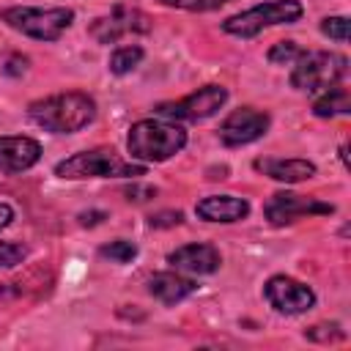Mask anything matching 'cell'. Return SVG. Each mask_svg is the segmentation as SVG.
Instances as JSON below:
<instances>
[{
  "label": "cell",
  "mask_w": 351,
  "mask_h": 351,
  "mask_svg": "<svg viewBox=\"0 0 351 351\" xmlns=\"http://www.w3.org/2000/svg\"><path fill=\"white\" fill-rule=\"evenodd\" d=\"M3 291H5V285H0V296H3Z\"/></svg>",
  "instance_id": "obj_30"
},
{
  "label": "cell",
  "mask_w": 351,
  "mask_h": 351,
  "mask_svg": "<svg viewBox=\"0 0 351 351\" xmlns=\"http://www.w3.org/2000/svg\"><path fill=\"white\" fill-rule=\"evenodd\" d=\"M99 255L110 263H129L137 258V244L134 241H126V239H115L110 244H101L99 247Z\"/></svg>",
  "instance_id": "obj_19"
},
{
  "label": "cell",
  "mask_w": 351,
  "mask_h": 351,
  "mask_svg": "<svg viewBox=\"0 0 351 351\" xmlns=\"http://www.w3.org/2000/svg\"><path fill=\"white\" fill-rule=\"evenodd\" d=\"M123 195H126V200L145 203V200H151V197L156 195V189H154V186H148V184H132V186H126V189H123Z\"/></svg>",
  "instance_id": "obj_27"
},
{
  "label": "cell",
  "mask_w": 351,
  "mask_h": 351,
  "mask_svg": "<svg viewBox=\"0 0 351 351\" xmlns=\"http://www.w3.org/2000/svg\"><path fill=\"white\" fill-rule=\"evenodd\" d=\"M255 170L280 184H302V181L313 178L318 167L310 159H299V156H293V159L263 156V159H255Z\"/></svg>",
  "instance_id": "obj_15"
},
{
  "label": "cell",
  "mask_w": 351,
  "mask_h": 351,
  "mask_svg": "<svg viewBox=\"0 0 351 351\" xmlns=\"http://www.w3.org/2000/svg\"><path fill=\"white\" fill-rule=\"evenodd\" d=\"M184 222V214L181 211H156L148 217V228H176Z\"/></svg>",
  "instance_id": "obj_26"
},
{
  "label": "cell",
  "mask_w": 351,
  "mask_h": 351,
  "mask_svg": "<svg viewBox=\"0 0 351 351\" xmlns=\"http://www.w3.org/2000/svg\"><path fill=\"white\" fill-rule=\"evenodd\" d=\"M27 55H22V52H8V55H3L0 58V71L3 74H8V77H22L25 71H27Z\"/></svg>",
  "instance_id": "obj_25"
},
{
  "label": "cell",
  "mask_w": 351,
  "mask_h": 351,
  "mask_svg": "<svg viewBox=\"0 0 351 351\" xmlns=\"http://www.w3.org/2000/svg\"><path fill=\"white\" fill-rule=\"evenodd\" d=\"M263 299L280 315H304L318 302L315 291L307 282L288 274H271L263 285Z\"/></svg>",
  "instance_id": "obj_8"
},
{
  "label": "cell",
  "mask_w": 351,
  "mask_h": 351,
  "mask_svg": "<svg viewBox=\"0 0 351 351\" xmlns=\"http://www.w3.org/2000/svg\"><path fill=\"white\" fill-rule=\"evenodd\" d=\"M348 112H351V96H348V88H343V85L326 88L313 101L315 118H337V115H348Z\"/></svg>",
  "instance_id": "obj_17"
},
{
  "label": "cell",
  "mask_w": 351,
  "mask_h": 351,
  "mask_svg": "<svg viewBox=\"0 0 351 351\" xmlns=\"http://www.w3.org/2000/svg\"><path fill=\"white\" fill-rule=\"evenodd\" d=\"M162 5L167 8H178V11H214V8H222L225 3H233V0H159Z\"/></svg>",
  "instance_id": "obj_23"
},
{
  "label": "cell",
  "mask_w": 351,
  "mask_h": 351,
  "mask_svg": "<svg viewBox=\"0 0 351 351\" xmlns=\"http://www.w3.org/2000/svg\"><path fill=\"white\" fill-rule=\"evenodd\" d=\"M186 145V129L167 118H140L129 126L126 151L134 162L156 165L181 154Z\"/></svg>",
  "instance_id": "obj_2"
},
{
  "label": "cell",
  "mask_w": 351,
  "mask_h": 351,
  "mask_svg": "<svg viewBox=\"0 0 351 351\" xmlns=\"http://www.w3.org/2000/svg\"><path fill=\"white\" fill-rule=\"evenodd\" d=\"M321 33L332 41L346 44L348 41V19L346 16H324L321 19Z\"/></svg>",
  "instance_id": "obj_24"
},
{
  "label": "cell",
  "mask_w": 351,
  "mask_h": 351,
  "mask_svg": "<svg viewBox=\"0 0 351 351\" xmlns=\"http://www.w3.org/2000/svg\"><path fill=\"white\" fill-rule=\"evenodd\" d=\"M304 337L313 340V343H335V340H346L348 335H346V329L340 324L332 321V324H315V326H310L304 332Z\"/></svg>",
  "instance_id": "obj_21"
},
{
  "label": "cell",
  "mask_w": 351,
  "mask_h": 351,
  "mask_svg": "<svg viewBox=\"0 0 351 351\" xmlns=\"http://www.w3.org/2000/svg\"><path fill=\"white\" fill-rule=\"evenodd\" d=\"M332 211H335L332 203H324L310 195H296V192H274L263 206V214L269 225L274 228L291 225L299 217H318V214H332Z\"/></svg>",
  "instance_id": "obj_11"
},
{
  "label": "cell",
  "mask_w": 351,
  "mask_h": 351,
  "mask_svg": "<svg viewBox=\"0 0 351 351\" xmlns=\"http://www.w3.org/2000/svg\"><path fill=\"white\" fill-rule=\"evenodd\" d=\"M304 16V5L299 0H266L252 8H244L222 22V30L236 38H252L277 25H293Z\"/></svg>",
  "instance_id": "obj_5"
},
{
  "label": "cell",
  "mask_w": 351,
  "mask_h": 351,
  "mask_svg": "<svg viewBox=\"0 0 351 351\" xmlns=\"http://www.w3.org/2000/svg\"><path fill=\"white\" fill-rule=\"evenodd\" d=\"M143 58H145V49H143L140 44H123V47L112 49L107 66H110V71H112L115 77H123V74L134 71V69L143 63Z\"/></svg>",
  "instance_id": "obj_18"
},
{
  "label": "cell",
  "mask_w": 351,
  "mask_h": 351,
  "mask_svg": "<svg viewBox=\"0 0 351 351\" xmlns=\"http://www.w3.org/2000/svg\"><path fill=\"white\" fill-rule=\"evenodd\" d=\"M148 167L140 162H123L112 148H90L71 154L55 165V176L66 181H85V178H140Z\"/></svg>",
  "instance_id": "obj_3"
},
{
  "label": "cell",
  "mask_w": 351,
  "mask_h": 351,
  "mask_svg": "<svg viewBox=\"0 0 351 351\" xmlns=\"http://www.w3.org/2000/svg\"><path fill=\"white\" fill-rule=\"evenodd\" d=\"M27 258V247L19 241H0V269H14L19 263H25Z\"/></svg>",
  "instance_id": "obj_22"
},
{
  "label": "cell",
  "mask_w": 351,
  "mask_h": 351,
  "mask_svg": "<svg viewBox=\"0 0 351 351\" xmlns=\"http://www.w3.org/2000/svg\"><path fill=\"white\" fill-rule=\"evenodd\" d=\"M302 55H304V49H302L296 41H277V44L266 52V58H269L271 66H293Z\"/></svg>",
  "instance_id": "obj_20"
},
{
  "label": "cell",
  "mask_w": 351,
  "mask_h": 351,
  "mask_svg": "<svg viewBox=\"0 0 351 351\" xmlns=\"http://www.w3.org/2000/svg\"><path fill=\"white\" fill-rule=\"evenodd\" d=\"M27 118L52 134H74L96 121V101L82 90L52 93L27 104Z\"/></svg>",
  "instance_id": "obj_1"
},
{
  "label": "cell",
  "mask_w": 351,
  "mask_h": 351,
  "mask_svg": "<svg viewBox=\"0 0 351 351\" xmlns=\"http://www.w3.org/2000/svg\"><path fill=\"white\" fill-rule=\"evenodd\" d=\"M14 222V208L8 203H0V230H5Z\"/></svg>",
  "instance_id": "obj_29"
},
{
  "label": "cell",
  "mask_w": 351,
  "mask_h": 351,
  "mask_svg": "<svg viewBox=\"0 0 351 351\" xmlns=\"http://www.w3.org/2000/svg\"><path fill=\"white\" fill-rule=\"evenodd\" d=\"M41 143L27 134H3L0 137V176H16L38 165Z\"/></svg>",
  "instance_id": "obj_13"
},
{
  "label": "cell",
  "mask_w": 351,
  "mask_h": 351,
  "mask_svg": "<svg viewBox=\"0 0 351 351\" xmlns=\"http://www.w3.org/2000/svg\"><path fill=\"white\" fill-rule=\"evenodd\" d=\"M346 74H348V58L346 55L329 52V49L304 52L291 69V88L318 96L326 88L340 85Z\"/></svg>",
  "instance_id": "obj_6"
},
{
  "label": "cell",
  "mask_w": 351,
  "mask_h": 351,
  "mask_svg": "<svg viewBox=\"0 0 351 351\" xmlns=\"http://www.w3.org/2000/svg\"><path fill=\"white\" fill-rule=\"evenodd\" d=\"M271 126V118L266 110L258 107H239L230 110L225 115V121L219 123V140L228 148H239V145H250L255 140H261Z\"/></svg>",
  "instance_id": "obj_10"
},
{
  "label": "cell",
  "mask_w": 351,
  "mask_h": 351,
  "mask_svg": "<svg viewBox=\"0 0 351 351\" xmlns=\"http://www.w3.org/2000/svg\"><path fill=\"white\" fill-rule=\"evenodd\" d=\"M0 19L27 36V38H36V41H58L74 22V11L66 8V5H49V8H41V5H8L0 11Z\"/></svg>",
  "instance_id": "obj_4"
},
{
  "label": "cell",
  "mask_w": 351,
  "mask_h": 351,
  "mask_svg": "<svg viewBox=\"0 0 351 351\" xmlns=\"http://www.w3.org/2000/svg\"><path fill=\"white\" fill-rule=\"evenodd\" d=\"M167 263L181 271V274H214L222 266V255L214 244H203V241H192V244H181L167 255Z\"/></svg>",
  "instance_id": "obj_12"
},
{
  "label": "cell",
  "mask_w": 351,
  "mask_h": 351,
  "mask_svg": "<svg viewBox=\"0 0 351 351\" xmlns=\"http://www.w3.org/2000/svg\"><path fill=\"white\" fill-rule=\"evenodd\" d=\"M228 101V88L225 85H203L197 90H192L184 99L176 101H162L154 107V112L159 118L167 121H206L211 115H217Z\"/></svg>",
  "instance_id": "obj_7"
},
{
  "label": "cell",
  "mask_w": 351,
  "mask_h": 351,
  "mask_svg": "<svg viewBox=\"0 0 351 351\" xmlns=\"http://www.w3.org/2000/svg\"><path fill=\"white\" fill-rule=\"evenodd\" d=\"M154 22L148 14H143L140 8L132 5H115L110 14L96 16L88 27L90 38L99 44H115L126 36H140V33H151Z\"/></svg>",
  "instance_id": "obj_9"
},
{
  "label": "cell",
  "mask_w": 351,
  "mask_h": 351,
  "mask_svg": "<svg viewBox=\"0 0 351 351\" xmlns=\"http://www.w3.org/2000/svg\"><path fill=\"white\" fill-rule=\"evenodd\" d=\"M101 219H107L104 211H82V214H80V225H88V228H90V225H99Z\"/></svg>",
  "instance_id": "obj_28"
},
{
  "label": "cell",
  "mask_w": 351,
  "mask_h": 351,
  "mask_svg": "<svg viewBox=\"0 0 351 351\" xmlns=\"http://www.w3.org/2000/svg\"><path fill=\"white\" fill-rule=\"evenodd\" d=\"M195 214L203 222H241L250 214V200L239 197V195H208L203 200H197Z\"/></svg>",
  "instance_id": "obj_14"
},
{
  "label": "cell",
  "mask_w": 351,
  "mask_h": 351,
  "mask_svg": "<svg viewBox=\"0 0 351 351\" xmlns=\"http://www.w3.org/2000/svg\"><path fill=\"white\" fill-rule=\"evenodd\" d=\"M197 291V282L181 271H156L148 280V293L162 304H178Z\"/></svg>",
  "instance_id": "obj_16"
}]
</instances>
